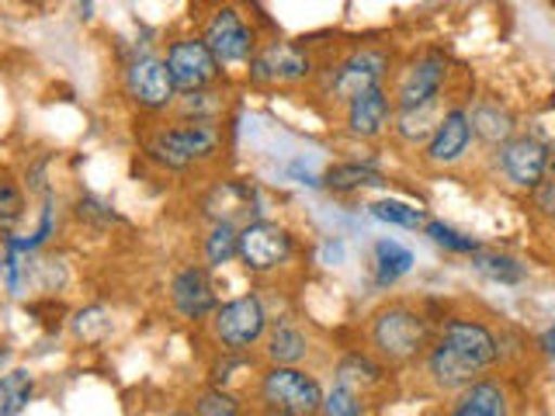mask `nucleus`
I'll return each mask as SVG.
<instances>
[{
  "instance_id": "nucleus-12",
  "label": "nucleus",
  "mask_w": 555,
  "mask_h": 416,
  "mask_svg": "<svg viewBox=\"0 0 555 416\" xmlns=\"http://www.w3.org/2000/svg\"><path fill=\"white\" fill-rule=\"evenodd\" d=\"M434 337H441L448 347H455V351L468 364H476L482 375L503 358V347H500V337L493 334V326H486L476 316H448Z\"/></svg>"
},
{
  "instance_id": "nucleus-25",
  "label": "nucleus",
  "mask_w": 555,
  "mask_h": 416,
  "mask_svg": "<svg viewBox=\"0 0 555 416\" xmlns=\"http://www.w3.org/2000/svg\"><path fill=\"white\" fill-rule=\"evenodd\" d=\"M386 184V173L364 164H337L323 173V187L347 195V191H361V187H382Z\"/></svg>"
},
{
  "instance_id": "nucleus-7",
  "label": "nucleus",
  "mask_w": 555,
  "mask_h": 416,
  "mask_svg": "<svg viewBox=\"0 0 555 416\" xmlns=\"http://www.w3.org/2000/svg\"><path fill=\"white\" fill-rule=\"evenodd\" d=\"M496 167L503 173V181L520 187V191H534L542 187L545 178L555 170V150L538 135H514L496 150Z\"/></svg>"
},
{
  "instance_id": "nucleus-29",
  "label": "nucleus",
  "mask_w": 555,
  "mask_h": 416,
  "mask_svg": "<svg viewBox=\"0 0 555 416\" xmlns=\"http://www.w3.org/2000/svg\"><path fill=\"white\" fill-rule=\"evenodd\" d=\"M369 212H372V219L386 222V225H399V230H424L427 225L424 208L399 202V198H382V202L369 205Z\"/></svg>"
},
{
  "instance_id": "nucleus-34",
  "label": "nucleus",
  "mask_w": 555,
  "mask_h": 416,
  "mask_svg": "<svg viewBox=\"0 0 555 416\" xmlns=\"http://www.w3.org/2000/svg\"><path fill=\"white\" fill-rule=\"evenodd\" d=\"M424 233L438 243V247H444V250H451V253H479L482 247H479V239H473V236H465V233H459L455 225H448V222H441V219H430L427 225H424Z\"/></svg>"
},
{
  "instance_id": "nucleus-35",
  "label": "nucleus",
  "mask_w": 555,
  "mask_h": 416,
  "mask_svg": "<svg viewBox=\"0 0 555 416\" xmlns=\"http://www.w3.org/2000/svg\"><path fill=\"white\" fill-rule=\"evenodd\" d=\"M534 208L542 212L548 222H555V170L545 178L542 187H534Z\"/></svg>"
},
{
  "instance_id": "nucleus-37",
  "label": "nucleus",
  "mask_w": 555,
  "mask_h": 416,
  "mask_svg": "<svg viewBox=\"0 0 555 416\" xmlns=\"http://www.w3.org/2000/svg\"><path fill=\"white\" fill-rule=\"evenodd\" d=\"M340 257H344V247H340V239H330L326 247H323V264H337Z\"/></svg>"
},
{
  "instance_id": "nucleus-36",
  "label": "nucleus",
  "mask_w": 555,
  "mask_h": 416,
  "mask_svg": "<svg viewBox=\"0 0 555 416\" xmlns=\"http://www.w3.org/2000/svg\"><path fill=\"white\" fill-rule=\"evenodd\" d=\"M538 347H542V354L555 364V326L542 329V337H538Z\"/></svg>"
},
{
  "instance_id": "nucleus-2",
  "label": "nucleus",
  "mask_w": 555,
  "mask_h": 416,
  "mask_svg": "<svg viewBox=\"0 0 555 416\" xmlns=\"http://www.w3.org/2000/svg\"><path fill=\"white\" fill-rule=\"evenodd\" d=\"M323 386L306 368H282L268 364L254 378V406L257 416H320Z\"/></svg>"
},
{
  "instance_id": "nucleus-18",
  "label": "nucleus",
  "mask_w": 555,
  "mask_h": 416,
  "mask_svg": "<svg viewBox=\"0 0 555 416\" xmlns=\"http://www.w3.org/2000/svg\"><path fill=\"white\" fill-rule=\"evenodd\" d=\"M254 208H257V191L247 181H222L208 191V198H205V216L212 219V225L216 222L236 225L240 216H243V225L257 222Z\"/></svg>"
},
{
  "instance_id": "nucleus-15",
  "label": "nucleus",
  "mask_w": 555,
  "mask_h": 416,
  "mask_svg": "<svg viewBox=\"0 0 555 416\" xmlns=\"http://www.w3.org/2000/svg\"><path fill=\"white\" fill-rule=\"evenodd\" d=\"M392 118H396V101H392V91H386V83L375 87V91H369V94L354 98L344 108L347 135L364 139V143L386 135L392 129Z\"/></svg>"
},
{
  "instance_id": "nucleus-8",
  "label": "nucleus",
  "mask_w": 555,
  "mask_h": 416,
  "mask_svg": "<svg viewBox=\"0 0 555 416\" xmlns=\"http://www.w3.org/2000/svg\"><path fill=\"white\" fill-rule=\"evenodd\" d=\"M167 74L178 87V94H198V91H212V83L222 77V66L216 63V56L208 52V46L202 42V35H184V39H173L167 46Z\"/></svg>"
},
{
  "instance_id": "nucleus-28",
  "label": "nucleus",
  "mask_w": 555,
  "mask_h": 416,
  "mask_svg": "<svg viewBox=\"0 0 555 416\" xmlns=\"http://www.w3.org/2000/svg\"><path fill=\"white\" fill-rule=\"evenodd\" d=\"M31 392H35V375L17 368L8 372L0 378V416H17L28 403H31Z\"/></svg>"
},
{
  "instance_id": "nucleus-6",
  "label": "nucleus",
  "mask_w": 555,
  "mask_h": 416,
  "mask_svg": "<svg viewBox=\"0 0 555 416\" xmlns=\"http://www.w3.org/2000/svg\"><path fill=\"white\" fill-rule=\"evenodd\" d=\"M202 42L208 46L219 66H250V60L260 49L254 25H247V17L233 4L216 8L208 14V22L202 28Z\"/></svg>"
},
{
  "instance_id": "nucleus-20",
  "label": "nucleus",
  "mask_w": 555,
  "mask_h": 416,
  "mask_svg": "<svg viewBox=\"0 0 555 416\" xmlns=\"http://www.w3.org/2000/svg\"><path fill=\"white\" fill-rule=\"evenodd\" d=\"M173 135L178 143L184 146V153L191 156V164H208L216 160L222 153L225 143V132H222V121H208V118H173L170 121Z\"/></svg>"
},
{
  "instance_id": "nucleus-32",
  "label": "nucleus",
  "mask_w": 555,
  "mask_h": 416,
  "mask_svg": "<svg viewBox=\"0 0 555 416\" xmlns=\"http://www.w3.org/2000/svg\"><path fill=\"white\" fill-rule=\"evenodd\" d=\"M225 112V98L216 91H198V94H184L178 98V118H208V121H222Z\"/></svg>"
},
{
  "instance_id": "nucleus-9",
  "label": "nucleus",
  "mask_w": 555,
  "mask_h": 416,
  "mask_svg": "<svg viewBox=\"0 0 555 416\" xmlns=\"http://www.w3.org/2000/svg\"><path fill=\"white\" fill-rule=\"evenodd\" d=\"M121 87H126V98L135 104L139 112H167L178 104V87H173L164 56H135L126 74H121Z\"/></svg>"
},
{
  "instance_id": "nucleus-23",
  "label": "nucleus",
  "mask_w": 555,
  "mask_h": 416,
  "mask_svg": "<svg viewBox=\"0 0 555 416\" xmlns=\"http://www.w3.org/2000/svg\"><path fill=\"white\" fill-rule=\"evenodd\" d=\"M413 268V250L403 247L399 239H375L372 247V271H375V285L389 288L399 277L410 274Z\"/></svg>"
},
{
  "instance_id": "nucleus-1",
  "label": "nucleus",
  "mask_w": 555,
  "mask_h": 416,
  "mask_svg": "<svg viewBox=\"0 0 555 416\" xmlns=\"http://www.w3.org/2000/svg\"><path fill=\"white\" fill-rule=\"evenodd\" d=\"M434 340L430 320L410 302H389L382 306L369 323V343L372 354L386 364V368H406L416 364Z\"/></svg>"
},
{
  "instance_id": "nucleus-19",
  "label": "nucleus",
  "mask_w": 555,
  "mask_h": 416,
  "mask_svg": "<svg viewBox=\"0 0 555 416\" xmlns=\"http://www.w3.org/2000/svg\"><path fill=\"white\" fill-rule=\"evenodd\" d=\"M334 381L372 403V392H378L389 381V368L375 354L351 351L334 364Z\"/></svg>"
},
{
  "instance_id": "nucleus-22",
  "label": "nucleus",
  "mask_w": 555,
  "mask_h": 416,
  "mask_svg": "<svg viewBox=\"0 0 555 416\" xmlns=\"http://www.w3.org/2000/svg\"><path fill=\"white\" fill-rule=\"evenodd\" d=\"M468 121H473V135L496 150L517 135V118L511 115V108H503L496 101H479L476 108H468Z\"/></svg>"
},
{
  "instance_id": "nucleus-31",
  "label": "nucleus",
  "mask_w": 555,
  "mask_h": 416,
  "mask_svg": "<svg viewBox=\"0 0 555 416\" xmlns=\"http://www.w3.org/2000/svg\"><path fill=\"white\" fill-rule=\"evenodd\" d=\"M240 413H243L240 395L230 389H216V386L202 389L195 395V406H191V416H240Z\"/></svg>"
},
{
  "instance_id": "nucleus-16",
  "label": "nucleus",
  "mask_w": 555,
  "mask_h": 416,
  "mask_svg": "<svg viewBox=\"0 0 555 416\" xmlns=\"http://www.w3.org/2000/svg\"><path fill=\"white\" fill-rule=\"evenodd\" d=\"M444 416H514V399L500 378H479L451 395Z\"/></svg>"
},
{
  "instance_id": "nucleus-21",
  "label": "nucleus",
  "mask_w": 555,
  "mask_h": 416,
  "mask_svg": "<svg viewBox=\"0 0 555 416\" xmlns=\"http://www.w3.org/2000/svg\"><path fill=\"white\" fill-rule=\"evenodd\" d=\"M441 101H430V104H421V108H406V112H396L392 118V132L403 146L410 150H424L430 143L434 129L441 126Z\"/></svg>"
},
{
  "instance_id": "nucleus-38",
  "label": "nucleus",
  "mask_w": 555,
  "mask_h": 416,
  "mask_svg": "<svg viewBox=\"0 0 555 416\" xmlns=\"http://www.w3.org/2000/svg\"><path fill=\"white\" fill-rule=\"evenodd\" d=\"M167 416H191V413H181V410H178V413H167Z\"/></svg>"
},
{
  "instance_id": "nucleus-14",
  "label": "nucleus",
  "mask_w": 555,
  "mask_h": 416,
  "mask_svg": "<svg viewBox=\"0 0 555 416\" xmlns=\"http://www.w3.org/2000/svg\"><path fill=\"white\" fill-rule=\"evenodd\" d=\"M170 306L178 309V316L188 323H205L216 316L219 299L212 288L205 264H184L170 277Z\"/></svg>"
},
{
  "instance_id": "nucleus-26",
  "label": "nucleus",
  "mask_w": 555,
  "mask_h": 416,
  "mask_svg": "<svg viewBox=\"0 0 555 416\" xmlns=\"http://www.w3.org/2000/svg\"><path fill=\"white\" fill-rule=\"evenodd\" d=\"M202 253L208 268H225L240 257V225L216 222L208 225V233L202 239Z\"/></svg>"
},
{
  "instance_id": "nucleus-24",
  "label": "nucleus",
  "mask_w": 555,
  "mask_h": 416,
  "mask_svg": "<svg viewBox=\"0 0 555 416\" xmlns=\"http://www.w3.org/2000/svg\"><path fill=\"white\" fill-rule=\"evenodd\" d=\"M143 150H146L150 160H153L156 167H164V170L184 173V170L195 167V164H191V156L184 153V146L178 143V135H173L170 126L150 132V135H146V143H143Z\"/></svg>"
},
{
  "instance_id": "nucleus-13",
  "label": "nucleus",
  "mask_w": 555,
  "mask_h": 416,
  "mask_svg": "<svg viewBox=\"0 0 555 416\" xmlns=\"http://www.w3.org/2000/svg\"><path fill=\"white\" fill-rule=\"evenodd\" d=\"M476 135H473V121H468L465 104H451L441 115V126L434 129L430 143L424 146V164L430 167H459L468 150H473Z\"/></svg>"
},
{
  "instance_id": "nucleus-3",
  "label": "nucleus",
  "mask_w": 555,
  "mask_h": 416,
  "mask_svg": "<svg viewBox=\"0 0 555 416\" xmlns=\"http://www.w3.org/2000/svg\"><path fill=\"white\" fill-rule=\"evenodd\" d=\"M208 323H212V337L219 343V351L250 354V347L264 340L271 316H268L264 299H260L257 291H247V295H240V299L222 302Z\"/></svg>"
},
{
  "instance_id": "nucleus-33",
  "label": "nucleus",
  "mask_w": 555,
  "mask_h": 416,
  "mask_svg": "<svg viewBox=\"0 0 555 416\" xmlns=\"http://www.w3.org/2000/svg\"><path fill=\"white\" fill-rule=\"evenodd\" d=\"M320 416H369V399H361L351 389H344L334 381V386L323 392Z\"/></svg>"
},
{
  "instance_id": "nucleus-27",
  "label": "nucleus",
  "mask_w": 555,
  "mask_h": 416,
  "mask_svg": "<svg viewBox=\"0 0 555 416\" xmlns=\"http://www.w3.org/2000/svg\"><path fill=\"white\" fill-rule=\"evenodd\" d=\"M473 268L490 277V282H500V285H520L528 277V268L520 264V260H514L507 253H493V250L473 253Z\"/></svg>"
},
{
  "instance_id": "nucleus-10",
  "label": "nucleus",
  "mask_w": 555,
  "mask_h": 416,
  "mask_svg": "<svg viewBox=\"0 0 555 416\" xmlns=\"http://www.w3.org/2000/svg\"><path fill=\"white\" fill-rule=\"evenodd\" d=\"M317 74V63L312 56L295 42H282V39H271L257 49V56L247 66V77L250 83L260 87H285V83H302Z\"/></svg>"
},
{
  "instance_id": "nucleus-11",
  "label": "nucleus",
  "mask_w": 555,
  "mask_h": 416,
  "mask_svg": "<svg viewBox=\"0 0 555 416\" xmlns=\"http://www.w3.org/2000/svg\"><path fill=\"white\" fill-rule=\"evenodd\" d=\"M448 77H451V69H448L444 52H421L413 63H406V69H399V80H396V91H392L396 112L441 101Z\"/></svg>"
},
{
  "instance_id": "nucleus-30",
  "label": "nucleus",
  "mask_w": 555,
  "mask_h": 416,
  "mask_svg": "<svg viewBox=\"0 0 555 416\" xmlns=\"http://www.w3.org/2000/svg\"><path fill=\"white\" fill-rule=\"evenodd\" d=\"M25 219V191L11 173H0V236H11Z\"/></svg>"
},
{
  "instance_id": "nucleus-5",
  "label": "nucleus",
  "mask_w": 555,
  "mask_h": 416,
  "mask_svg": "<svg viewBox=\"0 0 555 416\" xmlns=\"http://www.w3.org/2000/svg\"><path fill=\"white\" fill-rule=\"evenodd\" d=\"M295 257V236L274 219H257L240 225V264L257 277L278 274Z\"/></svg>"
},
{
  "instance_id": "nucleus-4",
  "label": "nucleus",
  "mask_w": 555,
  "mask_h": 416,
  "mask_svg": "<svg viewBox=\"0 0 555 416\" xmlns=\"http://www.w3.org/2000/svg\"><path fill=\"white\" fill-rule=\"evenodd\" d=\"M389 52L386 49H375V46H361L354 52H347L340 63H334L330 69H323V87H326V98L334 104H351L354 98L375 91L382 87L389 74Z\"/></svg>"
},
{
  "instance_id": "nucleus-17",
  "label": "nucleus",
  "mask_w": 555,
  "mask_h": 416,
  "mask_svg": "<svg viewBox=\"0 0 555 416\" xmlns=\"http://www.w3.org/2000/svg\"><path fill=\"white\" fill-rule=\"evenodd\" d=\"M312 351V340L306 334L302 323H295L292 316L271 320L264 334V358L268 364H282V368H302V361Z\"/></svg>"
}]
</instances>
